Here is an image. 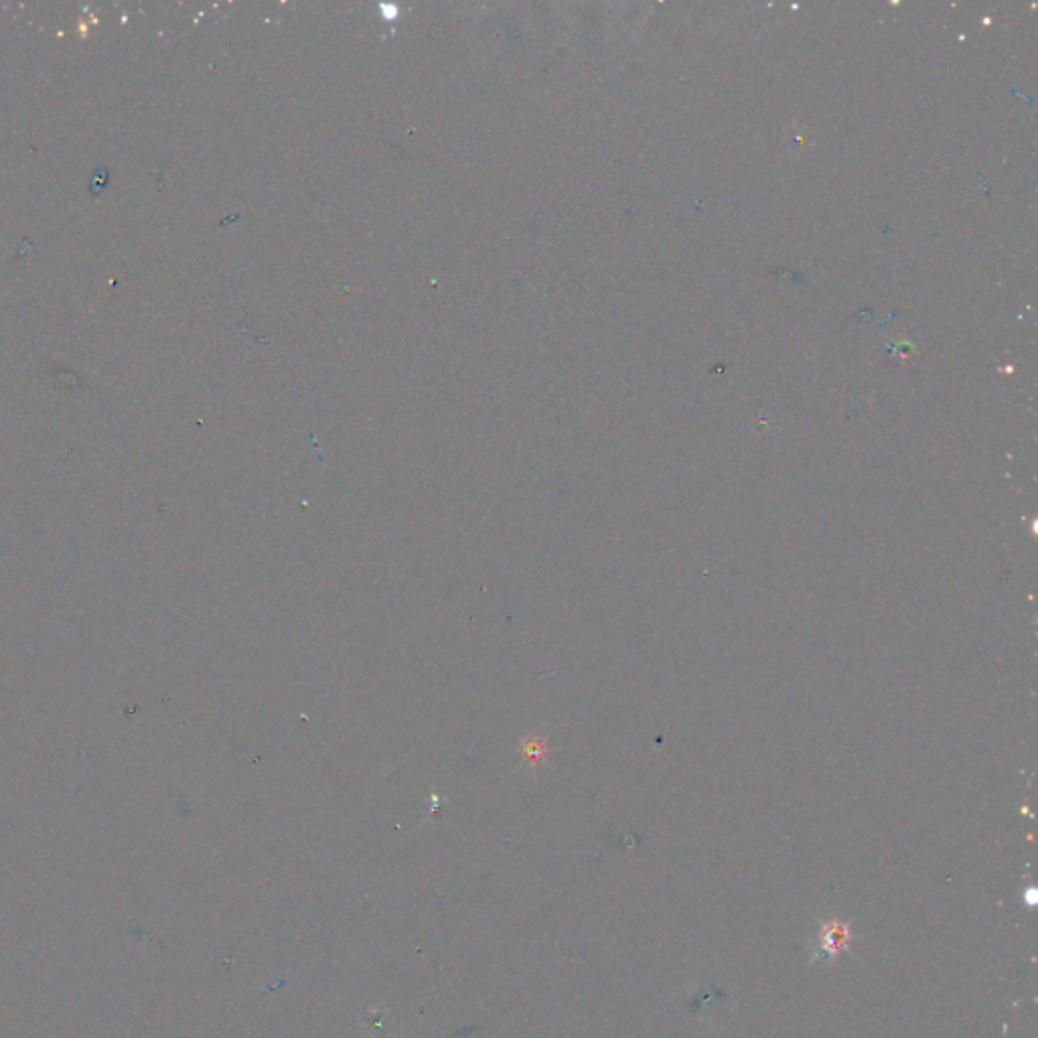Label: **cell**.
I'll list each match as a JSON object with an SVG mask.
<instances>
[{
	"label": "cell",
	"instance_id": "cell-1",
	"mask_svg": "<svg viewBox=\"0 0 1038 1038\" xmlns=\"http://www.w3.org/2000/svg\"><path fill=\"white\" fill-rule=\"evenodd\" d=\"M852 941V931L846 923L842 921H830V923H824L822 925V931H820V943H822V949L830 955H838L840 951H844Z\"/></svg>",
	"mask_w": 1038,
	"mask_h": 1038
}]
</instances>
